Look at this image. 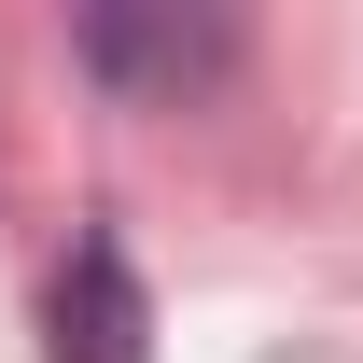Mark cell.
<instances>
[{"label":"cell","instance_id":"cell-1","mask_svg":"<svg viewBox=\"0 0 363 363\" xmlns=\"http://www.w3.org/2000/svg\"><path fill=\"white\" fill-rule=\"evenodd\" d=\"M70 56H84L112 98H196V84L238 56V28H224V14H140V0H98L84 28H70Z\"/></svg>","mask_w":363,"mask_h":363},{"label":"cell","instance_id":"cell-2","mask_svg":"<svg viewBox=\"0 0 363 363\" xmlns=\"http://www.w3.org/2000/svg\"><path fill=\"white\" fill-rule=\"evenodd\" d=\"M43 321H56V363H154V294H140V266H126V238H112V224L70 238Z\"/></svg>","mask_w":363,"mask_h":363}]
</instances>
